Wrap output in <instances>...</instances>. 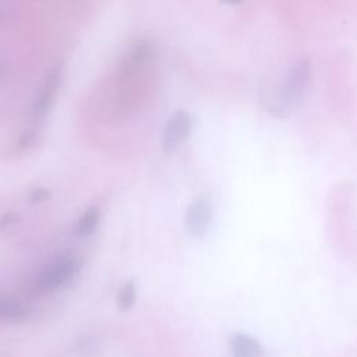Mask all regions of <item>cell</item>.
<instances>
[{
	"label": "cell",
	"mask_w": 357,
	"mask_h": 357,
	"mask_svg": "<svg viewBox=\"0 0 357 357\" xmlns=\"http://www.w3.org/2000/svg\"><path fill=\"white\" fill-rule=\"evenodd\" d=\"M311 79V64L308 60H298L287 74L279 99L271 106V113L276 117L287 116L304 96Z\"/></svg>",
	"instance_id": "1"
},
{
	"label": "cell",
	"mask_w": 357,
	"mask_h": 357,
	"mask_svg": "<svg viewBox=\"0 0 357 357\" xmlns=\"http://www.w3.org/2000/svg\"><path fill=\"white\" fill-rule=\"evenodd\" d=\"M81 265V259L74 255L57 258L42 271L38 279V287L43 291H52L64 286L78 273Z\"/></svg>",
	"instance_id": "2"
},
{
	"label": "cell",
	"mask_w": 357,
	"mask_h": 357,
	"mask_svg": "<svg viewBox=\"0 0 357 357\" xmlns=\"http://www.w3.org/2000/svg\"><path fill=\"white\" fill-rule=\"evenodd\" d=\"M61 82H63V66L59 63L47 71L35 96V100L32 103V119L35 121H42L49 114L59 95Z\"/></svg>",
	"instance_id": "3"
},
{
	"label": "cell",
	"mask_w": 357,
	"mask_h": 357,
	"mask_svg": "<svg viewBox=\"0 0 357 357\" xmlns=\"http://www.w3.org/2000/svg\"><path fill=\"white\" fill-rule=\"evenodd\" d=\"M192 117L185 110L174 112L167 120L163 134H162V146L165 152H173L183 142L187 141L192 131Z\"/></svg>",
	"instance_id": "4"
},
{
	"label": "cell",
	"mask_w": 357,
	"mask_h": 357,
	"mask_svg": "<svg viewBox=\"0 0 357 357\" xmlns=\"http://www.w3.org/2000/svg\"><path fill=\"white\" fill-rule=\"evenodd\" d=\"M212 222V204L208 198L199 197L188 204L184 215L185 230L195 238H202Z\"/></svg>",
	"instance_id": "5"
},
{
	"label": "cell",
	"mask_w": 357,
	"mask_h": 357,
	"mask_svg": "<svg viewBox=\"0 0 357 357\" xmlns=\"http://www.w3.org/2000/svg\"><path fill=\"white\" fill-rule=\"evenodd\" d=\"M227 344L231 357H264V347L252 335L243 332L233 333Z\"/></svg>",
	"instance_id": "6"
},
{
	"label": "cell",
	"mask_w": 357,
	"mask_h": 357,
	"mask_svg": "<svg viewBox=\"0 0 357 357\" xmlns=\"http://www.w3.org/2000/svg\"><path fill=\"white\" fill-rule=\"evenodd\" d=\"M26 318L28 312L22 303L10 296H0V321L7 324H20Z\"/></svg>",
	"instance_id": "7"
},
{
	"label": "cell",
	"mask_w": 357,
	"mask_h": 357,
	"mask_svg": "<svg viewBox=\"0 0 357 357\" xmlns=\"http://www.w3.org/2000/svg\"><path fill=\"white\" fill-rule=\"evenodd\" d=\"M99 222V211L95 206H89L81 215L78 222L74 226V233L77 237H88L91 236L98 226Z\"/></svg>",
	"instance_id": "8"
},
{
	"label": "cell",
	"mask_w": 357,
	"mask_h": 357,
	"mask_svg": "<svg viewBox=\"0 0 357 357\" xmlns=\"http://www.w3.org/2000/svg\"><path fill=\"white\" fill-rule=\"evenodd\" d=\"M100 350V340L93 335H85L75 342V353L82 357H93Z\"/></svg>",
	"instance_id": "9"
},
{
	"label": "cell",
	"mask_w": 357,
	"mask_h": 357,
	"mask_svg": "<svg viewBox=\"0 0 357 357\" xmlns=\"http://www.w3.org/2000/svg\"><path fill=\"white\" fill-rule=\"evenodd\" d=\"M135 296H137V287H135L134 280L126 282L117 293V307H119V310H121V311L130 310L135 303Z\"/></svg>",
	"instance_id": "10"
},
{
	"label": "cell",
	"mask_w": 357,
	"mask_h": 357,
	"mask_svg": "<svg viewBox=\"0 0 357 357\" xmlns=\"http://www.w3.org/2000/svg\"><path fill=\"white\" fill-rule=\"evenodd\" d=\"M35 139H36V131L28 130L20 137V146L21 148H28L35 142Z\"/></svg>",
	"instance_id": "11"
},
{
	"label": "cell",
	"mask_w": 357,
	"mask_h": 357,
	"mask_svg": "<svg viewBox=\"0 0 357 357\" xmlns=\"http://www.w3.org/2000/svg\"><path fill=\"white\" fill-rule=\"evenodd\" d=\"M49 197H50V192L47 190H45V188H38V190L32 191L31 195H29L31 201H33V202H42V201L47 199Z\"/></svg>",
	"instance_id": "12"
},
{
	"label": "cell",
	"mask_w": 357,
	"mask_h": 357,
	"mask_svg": "<svg viewBox=\"0 0 357 357\" xmlns=\"http://www.w3.org/2000/svg\"><path fill=\"white\" fill-rule=\"evenodd\" d=\"M220 3L230 4V6H237V4H241V3H243V0H220Z\"/></svg>",
	"instance_id": "13"
}]
</instances>
